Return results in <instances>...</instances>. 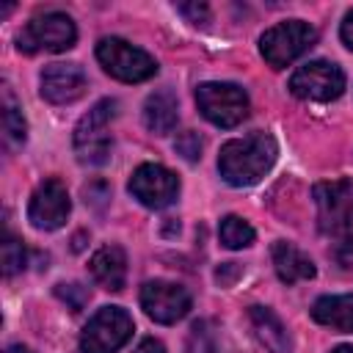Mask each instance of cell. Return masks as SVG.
<instances>
[{
	"mask_svg": "<svg viewBox=\"0 0 353 353\" xmlns=\"http://www.w3.org/2000/svg\"><path fill=\"white\" fill-rule=\"evenodd\" d=\"M6 353H33L30 347H25V345H8L6 347Z\"/></svg>",
	"mask_w": 353,
	"mask_h": 353,
	"instance_id": "83f0119b",
	"label": "cell"
},
{
	"mask_svg": "<svg viewBox=\"0 0 353 353\" xmlns=\"http://www.w3.org/2000/svg\"><path fill=\"white\" fill-rule=\"evenodd\" d=\"M72 212V199L66 193V185L55 176L44 179L28 201V221L33 223V229L39 232H55L66 223Z\"/></svg>",
	"mask_w": 353,
	"mask_h": 353,
	"instance_id": "8fae6325",
	"label": "cell"
},
{
	"mask_svg": "<svg viewBox=\"0 0 353 353\" xmlns=\"http://www.w3.org/2000/svg\"><path fill=\"white\" fill-rule=\"evenodd\" d=\"M215 350H218V336L212 331V323L210 320L193 323L188 334V353H215Z\"/></svg>",
	"mask_w": 353,
	"mask_h": 353,
	"instance_id": "44dd1931",
	"label": "cell"
},
{
	"mask_svg": "<svg viewBox=\"0 0 353 353\" xmlns=\"http://www.w3.org/2000/svg\"><path fill=\"white\" fill-rule=\"evenodd\" d=\"M28 265V251L25 245L14 237V234H6V243H3V273L11 279L17 273H22Z\"/></svg>",
	"mask_w": 353,
	"mask_h": 353,
	"instance_id": "7402d4cb",
	"label": "cell"
},
{
	"mask_svg": "<svg viewBox=\"0 0 353 353\" xmlns=\"http://www.w3.org/2000/svg\"><path fill=\"white\" fill-rule=\"evenodd\" d=\"M270 256H273L276 276H279L284 284H298V281L314 279V273H317L314 262H312L301 248H295V245L287 243V240H276L273 248H270Z\"/></svg>",
	"mask_w": 353,
	"mask_h": 353,
	"instance_id": "9a60e30c",
	"label": "cell"
},
{
	"mask_svg": "<svg viewBox=\"0 0 353 353\" xmlns=\"http://www.w3.org/2000/svg\"><path fill=\"white\" fill-rule=\"evenodd\" d=\"M135 353H165V347H163V342H160V339L146 336V339H141V342H138Z\"/></svg>",
	"mask_w": 353,
	"mask_h": 353,
	"instance_id": "4316f807",
	"label": "cell"
},
{
	"mask_svg": "<svg viewBox=\"0 0 353 353\" xmlns=\"http://www.w3.org/2000/svg\"><path fill=\"white\" fill-rule=\"evenodd\" d=\"M218 237H221V243H223L226 248L237 251V248H248V245L254 243L256 232H254V226H251L245 218H240V215H226V218H221Z\"/></svg>",
	"mask_w": 353,
	"mask_h": 353,
	"instance_id": "ffe728a7",
	"label": "cell"
},
{
	"mask_svg": "<svg viewBox=\"0 0 353 353\" xmlns=\"http://www.w3.org/2000/svg\"><path fill=\"white\" fill-rule=\"evenodd\" d=\"M0 110H3V146L8 152H17L28 141V121L22 116V105L8 83L0 88Z\"/></svg>",
	"mask_w": 353,
	"mask_h": 353,
	"instance_id": "ac0fdd59",
	"label": "cell"
},
{
	"mask_svg": "<svg viewBox=\"0 0 353 353\" xmlns=\"http://www.w3.org/2000/svg\"><path fill=\"white\" fill-rule=\"evenodd\" d=\"M130 193L149 210H163L179 196V176L160 163H141L130 176Z\"/></svg>",
	"mask_w": 353,
	"mask_h": 353,
	"instance_id": "30bf717a",
	"label": "cell"
},
{
	"mask_svg": "<svg viewBox=\"0 0 353 353\" xmlns=\"http://www.w3.org/2000/svg\"><path fill=\"white\" fill-rule=\"evenodd\" d=\"M77 25L63 11H44L28 19V25L17 36V47L22 52H63L74 47Z\"/></svg>",
	"mask_w": 353,
	"mask_h": 353,
	"instance_id": "277c9868",
	"label": "cell"
},
{
	"mask_svg": "<svg viewBox=\"0 0 353 353\" xmlns=\"http://www.w3.org/2000/svg\"><path fill=\"white\" fill-rule=\"evenodd\" d=\"M88 270H91V279L102 290L121 292L124 281H127V254H124V248L116 245V243H108V245L97 248L94 256L88 259Z\"/></svg>",
	"mask_w": 353,
	"mask_h": 353,
	"instance_id": "5bb4252c",
	"label": "cell"
},
{
	"mask_svg": "<svg viewBox=\"0 0 353 353\" xmlns=\"http://www.w3.org/2000/svg\"><path fill=\"white\" fill-rule=\"evenodd\" d=\"M276 157H279V146L270 132H248L221 146L218 171L223 182L234 188H248L256 185L273 168Z\"/></svg>",
	"mask_w": 353,
	"mask_h": 353,
	"instance_id": "6da1fadb",
	"label": "cell"
},
{
	"mask_svg": "<svg viewBox=\"0 0 353 353\" xmlns=\"http://www.w3.org/2000/svg\"><path fill=\"white\" fill-rule=\"evenodd\" d=\"M290 91L298 99L331 102L345 91V72L334 61H309L292 72Z\"/></svg>",
	"mask_w": 353,
	"mask_h": 353,
	"instance_id": "ba28073f",
	"label": "cell"
},
{
	"mask_svg": "<svg viewBox=\"0 0 353 353\" xmlns=\"http://www.w3.org/2000/svg\"><path fill=\"white\" fill-rule=\"evenodd\" d=\"M176 11L182 17H188V22H193V25H201V22L210 19V6L207 3H179Z\"/></svg>",
	"mask_w": 353,
	"mask_h": 353,
	"instance_id": "d4e9b609",
	"label": "cell"
},
{
	"mask_svg": "<svg viewBox=\"0 0 353 353\" xmlns=\"http://www.w3.org/2000/svg\"><path fill=\"white\" fill-rule=\"evenodd\" d=\"M116 108H119V102L105 97L74 124L72 143H74V154L83 165H105L108 163L110 149H113V138L108 130L119 113Z\"/></svg>",
	"mask_w": 353,
	"mask_h": 353,
	"instance_id": "7a4b0ae2",
	"label": "cell"
},
{
	"mask_svg": "<svg viewBox=\"0 0 353 353\" xmlns=\"http://www.w3.org/2000/svg\"><path fill=\"white\" fill-rule=\"evenodd\" d=\"M317 41V28L303 19H287L273 28H268L259 36V52L273 69L290 66L295 58H301L309 47Z\"/></svg>",
	"mask_w": 353,
	"mask_h": 353,
	"instance_id": "5b68a950",
	"label": "cell"
},
{
	"mask_svg": "<svg viewBox=\"0 0 353 353\" xmlns=\"http://www.w3.org/2000/svg\"><path fill=\"white\" fill-rule=\"evenodd\" d=\"M85 72L80 63H47L39 77V91L52 105H69L85 94Z\"/></svg>",
	"mask_w": 353,
	"mask_h": 353,
	"instance_id": "7c38bea8",
	"label": "cell"
},
{
	"mask_svg": "<svg viewBox=\"0 0 353 353\" xmlns=\"http://www.w3.org/2000/svg\"><path fill=\"white\" fill-rule=\"evenodd\" d=\"M179 121V102L174 97V91L160 88L154 94L146 97L143 102V124L154 132V135H168Z\"/></svg>",
	"mask_w": 353,
	"mask_h": 353,
	"instance_id": "e0dca14e",
	"label": "cell"
},
{
	"mask_svg": "<svg viewBox=\"0 0 353 353\" xmlns=\"http://www.w3.org/2000/svg\"><path fill=\"white\" fill-rule=\"evenodd\" d=\"M248 320H251V328H254L256 339L270 353H290L292 350L287 325L279 320V314L273 309H268V306H251L248 309Z\"/></svg>",
	"mask_w": 353,
	"mask_h": 353,
	"instance_id": "2e32d148",
	"label": "cell"
},
{
	"mask_svg": "<svg viewBox=\"0 0 353 353\" xmlns=\"http://www.w3.org/2000/svg\"><path fill=\"white\" fill-rule=\"evenodd\" d=\"M190 306H193L190 292L176 281L154 279L141 287V309L146 312L149 320H154L160 325L179 323L190 312Z\"/></svg>",
	"mask_w": 353,
	"mask_h": 353,
	"instance_id": "9c48e42d",
	"label": "cell"
},
{
	"mask_svg": "<svg viewBox=\"0 0 353 353\" xmlns=\"http://www.w3.org/2000/svg\"><path fill=\"white\" fill-rule=\"evenodd\" d=\"M196 105L210 124L223 127V130L237 127L248 116V108H251L248 94L237 83H218V80L201 83L196 88Z\"/></svg>",
	"mask_w": 353,
	"mask_h": 353,
	"instance_id": "52a82bcc",
	"label": "cell"
},
{
	"mask_svg": "<svg viewBox=\"0 0 353 353\" xmlns=\"http://www.w3.org/2000/svg\"><path fill=\"white\" fill-rule=\"evenodd\" d=\"M97 61L110 77L121 83H143L157 74V61L146 50L116 36H105L97 41Z\"/></svg>",
	"mask_w": 353,
	"mask_h": 353,
	"instance_id": "3957f363",
	"label": "cell"
},
{
	"mask_svg": "<svg viewBox=\"0 0 353 353\" xmlns=\"http://www.w3.org/2000/svg\"><path fill=\"white\" fill-rule=\"evenodd\" d=\"M314 204H317V221L320 232L331 237V232L347 218L353 210V179H334L314 185Z\"/></svg>",
	"mask_w": 353,
	"mask_h": 353,
	"instance_id": "4fadbf2b",
	"label": "cell"
},
{
	"mask_svg": "<svg viewBox=\"0 0 353 353\" xmlns=\"http://www.w3.org/2000/svg\"><path fill=\"white\" fill-rule=\"evenodd\" d=\"M339 39H342V44H345L347 50H353V8L345 14V19H342V25H339Z\"/></svg>",
	"mask_w": 353,
	"mask_h": 353,
	"instance_id": "484cf974",
	"label": "cell"
},
{
	"mask_svg": "<svg viewBox=\"0 0 353 353\" xmlns=\"http://www.w3.org/2000/svg\"><path fill=\"white\" fill-rule=\"evenodd\" d=\"M55 295L72 309V312H80L85 303H88V298H91V292L83 287V284H77V281H61V284H55Z\"/></svg>",
	"mask_w": 353,
	"mask_h": 353,
	"instance_id": "603a6c76",
	"label": "cell"
},
{
	"mask_svg": "<svg viewBox=\"0 0 353 353\" xmlns=\"http://www.w3.org/2000/svg\"><path fill=\"white\" fill-rule=\"evenodd\" d=\"M132 328V317L121 306H102L80 331V353H116L130 342Z\"/></svg>",
	"mask_w": 353,
	"mask_h": 353,
	"instance_id": "8992f818",
	"label": "cell"
},
{
	"mask_svg": "<svg viewBox=\"0 0 353 353\" xmlns=\"http://www.w3.org/2000/svg\"><path fill=\"white\" fill-rule=\"evenodd\" d=\"M174 149H176V154H179L182 160H188V163H196V160H201V149H204V141H201V135H199V132L188 130V132H179V135H176V141H174Z\"/></svg>",
	"mask_w": 353,
	"mask_h": 353,
	"instance_id": "cb8c5ba5",
	"label": "cell"
},
{
	"mask_svg": "<svg viewBox=\"0 0 353 353\" xmlns=\"http://www.w3.org/2000/svg\"><path fill=\"white\" fill-rule=\"evenodd\" d=\"M331 353H353V345H339V347H334Z\"/></svg>",
	"mask_w": 353,
	"mask_h": 353,
	"instance_id": "f1b7e54d",
	"label": "cell"
},
{
	"mask_svg": "<svg viewBox=\"0 0 353 353\" xmlns=\"http://www.w3.org/2000/svg\"><path fill=\"white\" fill-rule=\"evenodd\" d=\"M312 317L342 334H353V295H323L312 303Z\"/></svg>",
	"mask_w": 353,
	"mask_h": 353,
	"instance_id": "d6986e66",
	"label": "cell"
}]
</instances>
